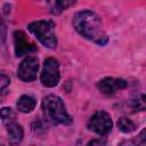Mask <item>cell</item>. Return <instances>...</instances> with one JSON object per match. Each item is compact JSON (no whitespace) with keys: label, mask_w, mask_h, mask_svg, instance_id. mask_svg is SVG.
<instances>
[{"label":"cell","mask_w":146,"mask_h":146,"mask_svg":"<svg viewBox=\"0 0 146 146\" xmlns=\"http://www.w3.org/2000/svg\"><path fill=\"white\" fill-rule=\"evenodd\" d=\"M14 48L17 57L36 51V46L26 36L23 31L14 32Z\"/></svg>","instance_id":"ba28073f"},{"label":"cell","mask_w":146,"mask_h":146,"mask_svg":"<svg viewBox=\"0 0 146 146\" xmlns=\"http://www.w3.org/2000/svg\"><path fill=\"white\" fill-rule=\"evenodd\" d=\"M128 86L127 81L119 78H105L97 83V88L102 94L112 95L117 90L124 89Z\"/></svg>","instance_id":"9c48e42d"},{"label":"cell","mask_w":146,"mask_h":146,"mask_svg":"<svg viewBox=\"0 0 146 146\" xmlns=\"http://www.w3.org/2000/svg\"><path fill=\"white\" fill-rule=\"evenodd\" d=\"M0 117L8 133L9 140L13 144H19L23 139L24 131L22 125L16 120V114L10 107H3L0 110Z\"/></svg>","instance_id":"277c9868"},{"label":"cell","mask_w":146,"mask_h":146,"mask_svg":"<svg viewBox=\"0 0 146 146\" xmlns=\"http://www.w3.org/2000/svg\"><path fill=\"white\" fill-rule=\"evenodd\" d=\"M39 70V60L34 56L26 57L19 65L17 74L18 78L24 82H31L35 80L36 73Z\"/></svg>","instance_id":"52a82bcc"},{"label":"cell","mask_w":146,"mask_h":146,"mask_svg":"<svg viewBox=\"0 0 146 146\" xmlns=\"http://www.w3.org/2000/svg\"><path fill=\"white\" fill-rule=\"evenodd\" d=\"M9 82H10V80H9L8 75H6L3 73H0V92L8 87Z\"/></svg>","instance_id":"9a60e30c"},{"label":"cell","mask_w":146,"mask_h":146,"mask_svg":"<svg viewBox=\"0 0 146 146\" xmlns=\"http://www.w3.org/2000/svg\"><path fill=\"white\" fill-rule=\"evenodd\" d=\"M35 105H36L35 99L29 95H23L22 97H19V99L17 100V104H16L17 110L21 113H25V114L32 112L35 108Z\"/></svg>","instance_id":"30bf717a"},{"label":"cell","mask_w":146,"mask_h":146,"mask_svg":"<svg viewBox=\"0 0 146 146\" xmlns=\"http://www.w3.org/2000/svg\"><path fill=\"white\" fill-rule=\"evenodd\" d=\"M60 74H59V64L57 59L49 57L43 63V68L41 73V82L44 87L52 88L56 87L59 82Z\"/></svg>","instance_id":"8992f818"},{"label":"cell","mask_w":146,"mask_h":146,"mask_svg":"<svg viewBox=\"0 0 146 146\" xmlns=\"http://www.w3.org/2000/svg\"><path fill=\"white\" fill-rule=\"evenodd\" d=\"M117 128L122 132L129 133V132H132L136 129V124L130 119H128V117H121L117 121Z\"/></svg>","instance_id":"8fae6325"},{"label":"cell","mask_w":146,"mask_h":146,"mask_svg":"<svg viewBox=\"0 0 146 146\" xmlns=\"http://www.w3.org/2000/svg\"><path fill=\"white\" fill-rule=\"evenodd\" d=\"M131 107L133 111H144L145 110V96L141 94L140 96L133 98L131 100Z\"/></svg>","instance_id":"5bb4252c"},{"label":"cell","mask_w":146,"mask_h":146,"mask_svg":"<svg viewBox=\"0 0 146 146\" xmlns=\"http://www.w3.org/2000/svg\"><path fill=\"white\" fill-rule=\"evenodd\" d=\"M113 127L110 114L105 111H97L88 121L89 130L96 132L99 136H106Z\"/></svg>","instance_id":"5b68a950"},{"label":"cell","mask_w":146,"mask_h":146,"mask_svg":"<svg viewBox=\"0 0 146 146\" xmlns=\"http://www.w3.org/2000/svg\"><path fill=\"white\" fill-rule=\"evenodd\" d=\"M5 39H6V33H5V25L0 18V46L5 44Z\"/></svg>","instance_id":"e0dca14e"},{"label":"cell","mask_w":146,"mask_h":146,"mask_svg":"<svg viewBox=\"0 0 146 146\" xmlns=\"http://www.w3.org/2000/svg\"><path fill=\"white\" fill-rule=\"evenodd\" d=\"M42 110L46 119L52 124L67 125L72 122V119L68 115L62 98L56 95H48L43 98Z\"/></svg>","instance_id":"7a4b0ae2"},{"label":"cell","mask_w":146,"mask_h":146,"mask_svg":"<svg viewBox=\"0 0 146 146\" xmlns=\"http://www.w3.org/2000/svg\"><path fill=\"white\" fill-rule=\"evenodd\" d=\"M106 145V140L103 138H97V139H92L90 140L87 146H105Z\"/></svg>","instance_id":"2e32d148"},{"label":"cell","mask_w":146,"mask_h":146,"mask_svg":"<svg viewBox=\"0 0 146 146\" xmlns=\"http://www.w3.org/2000/svg\"><path fill=\"white\" fill-rule=\"evenodd\" d=\"M73 25L79 34L99 46H105L108 41L100 17L92 10L78 11L73 18Z\"/></svg>","instance_id":"6da1fadb"},{"label":"cell","mask_w":146,"mask_h":146,"mask_svg":"<svg viewBox=\"0 0 146 146\" xmlns=\"http://www.w3.org/2000/svg\"><path fill=\"white\" fill-rule=\"evenodd\" d=\"M55 23L48 19L35 21L29 24V31L47 48L54 49L57 46V36L55 32Z\"/></svg>","instance_id":"3957f363"},{"label":"cell","mask_w":146,"mask_h":146,"mask_svg":"<svg viewBox=\"0 0 146 146\" xmlns=\"http://www.w3.org/2000/svg\"><path fill=\"white\" fill-rule=\"evenodd\" d=\"M75 3V1H55L51 3V7H50V11L52 14H60L63 10L67 9L68 7L73 6Z\"/></svg>","instance_id":"7c38bea8"},{"label":"cell","mask_w":146,"mask_h":146,"mask_svg":"<svg viewBox=\"0 0 146 146\" xmlns=\"http://www.w3.org/2000/svg\"><path fill=\"white\" fill-rule=\"evenodd\" d=\"M119 146H145V130H141L136 138L122 141Z\"/></svg>","instance_id":"4fadbf2b"}]
</instances>
